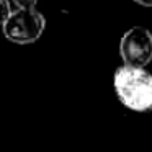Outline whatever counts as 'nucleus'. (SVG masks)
<instances>
[{
	"label": "nucleus",
	"instance_id": "obj_1",
	"mask_svg": "<svg viewBox=\"0 0 152 152\" xmlns=\"http://www.w3.org/2000/svg\"><path fill=\"white\" fill-rule=\"evenodd\" d=\"M113 87L119 102L128 110L137 113L152 110V74L149 70L123 64L115 72Z\"/></svg>",
	"mask_w": 152,
	"mask_h": 152
},
{
	"label": "nucleus",
	"instance_id": "obj_2",
	"mask_svg": "<svg viewBox=\"0 0 152 152\" xmlns=\"http://www.w3.org/2000/svg\"><path fill=\"white\" fill-rule=\"evenodd\" d=\"M46 28V18L38 10H12L10 17L2 25L4 36L15 44H31L38 41Z\"/></svg>",
	"mask_w": 152,
	"mask_h": 152
},
{
	"label": "nucleus",
	"instance_id": "obj_3",
	"mask_svg": "<svg viewBox=\"0 0 152 152\" xmlns=\"http://www.w3.org/2000/svg\"><path fill=\"white\" fill-rule=\"evenodd\" d=\"M119 54L124 66L144 69L152 61V33L144 26H132L119 41Z\"/></svg>",
	"mask_w": 152,
	"mask_h": 152
},
{
	"label": "nucleus",
	"instance_id": "obj_4",
	"mask_svg": "<svg viewBox=\"0 0 152 152\" xmlns=\"http://www.w3.org/2000/svg\"><path fill=\"white\" fill-rule=\"evenodd\" d=\"M12 13V7L8 0H0V25H4L7 21V18Z\"/></svg>",
	"mask_w": 152,
	"mask_h": 152
},
{
	"label": "nucleus",
	"instance_id": "obj_5",
	"mask_svg": "<svg viewBox=\"0 0 152 152\" xmlns=\"http://www.w3.org/2000/svg\"><path fill=\"white\" fill-rule=\"evenodd\" d=\"M17 8H21V10H33L34 5L38 4V0H13Z\"/></svg>",
	"mask_w": 152,
	"mask_h": 152
},
{
	"label": "nucleus",
	"instance_id": "obj_6",
	"mask_svg": "<svg viewBox=\"0 0 152 152\" xmlns=\"http://www.w3.org/2000/svg\"><path fill=\"white\" fill-rule=\"evenodd\" d=\"M134 2L142 5V7H152V0H134Z\"/></svg>",
	"mask_w": 152,
	"mask_h": 152
}]
</instances>
